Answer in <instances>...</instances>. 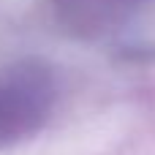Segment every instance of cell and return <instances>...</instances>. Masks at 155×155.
Listing matches in <instances>:
<instances>
[{
	"label": "cell",
	"instance_id": "cell-1",
	"mask_svg": "<svg viewBox=\"0 0 155 155\" xmlns=\"http://www.w3.org/2000/svg\"><path fill=\"white\" fill-rule=\"evenodd\" d=\"M49 109V90L35 74H11L0 79V144L33 134Z\"/></svg>",
	"mask_w": 155,
	"mask_h": 155
}]
</instances>
